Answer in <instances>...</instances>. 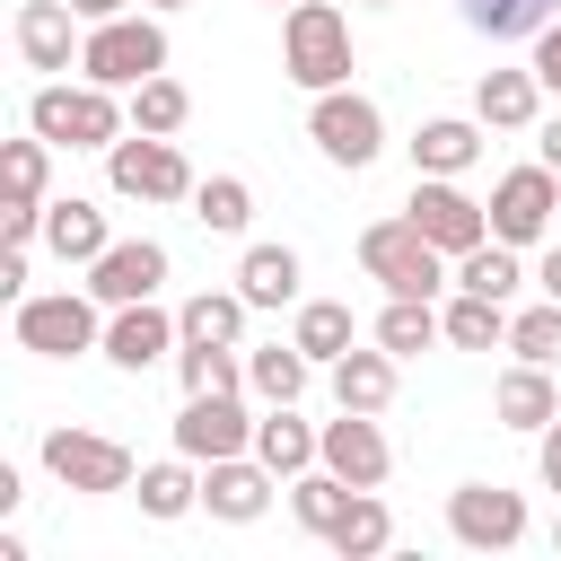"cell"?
I'll return each mask as SVG.
<instances>
[{
  "label": "cell",
  "mask_w": 561,
  "mask_h": 561,
  "mask_svg": "<svg viewBox=\"0 0 561 561\" xmlns=\"http://www.w3.org/2000/svg\"><path fill=\"white\" fill-rule=\"evenodd\" d=\"M0 298H26V245L0 254Z\"/></svg>",
  "instance_id": "42"
},
{
  "label": "cell",
  "mask_w": 561,
  "mask_h": 561,
  "mask_svg": "<svg viewBox=\"0 0 561 561\" xmlns=\"http://www.w3.org/2000/svg\"><path fill=\"white\" fill-rule=\"evenodd\" d=\"M447 535H456L465 552H508V543H526V491H508V482H456V491H447Z\"/></svg>",
  "instance_id": "11"
},
{
  "label": "cell",
  "mask_w": 561,
  "mask_h": 561,
  "mask_svg": "<svg viewBox=\"0 0 561 561\" xmlns=\"http://www.w3.org/2000/svg\"><path fill=\"white\" fill-rule=\"evenodd\" d=\"M552 412H561V394H552V368H543V359L500 368V386H491V421H500V430H526V438H535Z\"/></svg>",
  "instance_id": "21"
},
{
  "label": "cell",
  "mask_w": 561,
  "mask_h": 561,
  "mask_svg": "<svg viewBox=\"0 0 561 561\" xmlns=\"http://www.w3.org/2000/svg\"><path fill=\"white\" fill-rule=\"evenodd\" d=\"M184 394H245V351L237 342H175Z\"/></svg>",
  "instance_id": "29"
},
{
  "label": "cell",
  "mask_w": 561,
  "mask_h": 561,
  "mask_svg": "<svg viewBox=\"0 0 561 561\" xmlns=\"http://www.w3.org/2000/svg\"><path fill=\"white\" fill-rule=\"evenodd\" d=\"M280 70L307 88V96H324V88H351V18L333 9V0H289L280 9Z\"/></svg>",
  "instance_id": "2"
},
{
  "label": "cell",
  "mask_w": 561,
  "mask_h": 561,
  "mask_svg": "<svg viewBox=\"0 0 561 561\" xmlns=\"http://www.w3.org/2000/svg\"><path fill=\"white\" fill-rule=\"evenodd\" d=\"M193 219H202L210 237H245V219H254V184H245V175H202V184H193Z\"/></svg>",
  "instance_id": "36"
},
{
  "label": "cell",
  "mask_w": 561,
  "mask_h": 561,
  "mask_svg": "<svg viewBox=\"0 0 561 561\" xmlns=\"http://www.w3.org/2000/svg\"><path fill=\"white\" fill-rule=\"evenodd\" d=\"M403 219H412L447 263H456V254H473V245L491 237V202H473V193H465V175H412Z\"/></svg>",
  "instance_id": "9"
},
{
  "label": "cell",
  "mask_w": 561,
  "mask_h": 561,
  "mask_svg": "<svg viewBox=\"0 0 561 561\" xmlns=\"http://www.w3.org/2000/svg\"><path fill=\"white\" fill-rule=\"evenodd\" d=\"M324 543H333L342 561H377V552L394 543V508H386L377 491H351V508H342V526H333Z\"/></svg>",
  "instance_id": "34"
},
{
  "label": "cell",
  "mask_w": 561,
  "mask_h": 561,
  "mask_svg": "<svg viewBox=\"0 0 561 561\" xmlns=\"http://www.w3.org/2000/svg\"><path fill=\"white\" fill-rule=\"evenodd\" d=\"M535 289H543V298H561V237L535 254Z\"/></svg>",
  "instance_id": "44"
},
{
  "label": "cell",
  "mask_w": 561,
  "mask_h": 561,
  "mask_svg": "<svg viewBox=\"0 0 561 561\" xmlns=\"http://www.w3.org/2000/svg\"><path fill=\"white\" fill-rule=\"evenodd\" d=\"M508 351L517 359H561V298H535V307H508Z\"/></svg>",
  "instance_id": "39"
},
{
  "label": "cell",
  "mask_w": 561,
  "mask_h": 561,
  "mask_svg": "<svg viewBox=\"0 0 561 561\" xmlns=\"http://www.w3.org/2000/svg\"><path fill=\"white\" fill-rule=\"evenodd\" d=\"M359 272L386 280V298H438V289H456V263L412 219H368L359 228Z\"/></svg>",
  "instance_id": "4"
},
{
  "label": "cell",
  "mask_w": 561,
  "mask_h": 561,
  "mask_svg": "<svg viewBox=\"0 0 561 561\" xmlns=\"http://www.w3.org/2000/svg\"><path fill=\"white\" fill-rule=\"evenodd\" d=\"M289 342H298L316 368H333V359L359 342V324H351V307H342V298H298V324H289Z\"/></svg>",
  "instance_id": "28"
},
{
  "label": "cell",
  "mask_w": 561,
  "mask_h": 561,
  "mask_svg": "<svg viewBox=\"0 0 561 561\" xmlns=\"http://www.w3.org/2000/svg\"><path fill=\"white\" fill-rule=\"evenodd\" d=\"M44 473L61 491H79V500H105V491H131L140 482L131 447L105 438V430H44Z\"/></svg>",
  "instance_id": "6"
},
{
  "label": "cell",
  "mask_w": 561,
  "mask_h": 561,
  "mask_svg": "<svg viewBox=\"0 0 561 561\" xmlns=\"http://www.w3.org/2000/svg\"><path fill=\"white\" fill-rule=\"evenodd\" d=\"M482 158V114H430L412 131V175H465Z\"/></svg>",
  "instance_id": "22"
},
{
  "label": "cell",
  "mask_w": 561,
  "mask_h": 561,
  "mask_svg": "<svg viewBox=\"0 0 561 561\" xmlns=\"http://www.w3.org/2000/svg\"><path fill=\"white\" fill-rule=\"evenodd\" d=\"M456 9H465V26L491 35V44H500V35H543V26L561 18V0H456Z\"/></svg>",
  "instance_id": "37"
},
{
  "label": "cell",
  "mask_w": 561,
  "mask_h": 561,
  "mask_svg": "<svg viewBox=\"0 0 561 561\" xmlns=\"http://www.w3.org/2000/svg\"><path fill=\"white\" fill-rule=\"evenodd\" d=\"M26 131H44L53 149H114L123 131H131V96H114V88H96V79H44L35 96H26Z\"/></svg>",
  "instance_id": "1"
},
{
  "label": "cell",
  "mask_w": 561,
  "mask_h": 561,
  "mask_svg": "<svg viewBox=\"0 0 561 561\" xmlns=\"http://www.w3.org/2000/svg\"><path fill=\"white\" fill-rule=\"evenodd\" d=\"M307 140L333 158V167H377V149H386V114H377V96H359V88H324V96H307Z\"/></svg>",
  "instance_id": "7"
},
{
  "label": "cell",
  "mask_w": 561,
  "mask_h": 561,
  "mask_svg": "<svg viewBox=\"0 0 561 561\" xmlns=\"http://www.w3.org/2000/svg\"><path fill=\"white\" fill-rule=\"evenodd\" d=\"M105 184L123 202H193V167H184V149L167 131H123L105 149Z\"/></svg>",
  "instance_id": "8"
},
{
  "label": "cell",
  "mask_w": 561,
  "mask_h": 561,
  "mask_svg": "<svg viewBox=\"0 0 561 561\" xmlns=\"http://www.w3.org/2000/svg\"><path fill=\"white\" fill-rule=\"evenodd\" d=\"M254 456L280 482H298L307 465H324V421H298V403H263L254 412Z\"/></svg>",
  "instance_id": "18"
},
{
  "label": "cell",
  "mask_w": 561,
  "mask_h": 561,
  "mask_svg": "<svg viewBox=\"0 0 561 561\" xmlns=\"http://www.w3.org/2000/svg\"><path fill=\"white\" fill-rule=\"evenodd\" d=\"M184 114H193L184 79H167V70H158V79H140V88H131V131H167V140H175V131H184Z\"/></svg>",
  "instance_id": "38"
},
{
  "label": "cell",
  "mask_w": 561,
  "mask_h": 561,
  "mask_svg": "<svg viewBox=\"0 0 561 561\" xmlns=\"http://www.w3.org/2000/svg\"><path fill=\"white\" fill-rule=\"evenodd\" d=\"M552 219H561V175L535 158V167H508L491 184V237L500 245H552Z\"/></svg>",
  "instance_id": "10"
},
{
  "label": "cell",
  "mask_w": 561,
  "mask_h": 561,
  "mask_svg": "<svg viewBox=\"0 0 561 561\" xmlns=\"http://www.w3.org/2000/svg\"><path fill=\"white\" fill-rule=\"evenodd\" d=\"M245 289H193L184 307H175V324H184V342H237L245 351Z\"/></svg>",
  "instance_id": "27"
},
{
  "label": "cell",
  "mask_w": 561,
  "mask_h": 561,
  "mask_svg": "<svg viewBox=\"0 0 561 561\" xmlns=\"http://www.w3.org/2000/svg\"><path fill=\"white\" fill-rule=\"evenodd\" d=\"M263 9H289V0H263Z\"/></svg>",
  "instance_id": "49"
},
{
  "label": "cell",
  "mask_w": 561,
  "mask_h": 561,
  "mask_svg": "<svg viewBox=\"0 0 561 561\" xmlns=\"http://www.w3.org/2000/svg\"><path fill=\"white\" fill-rule=\"evenodd\" d=\"M342 508H351V482H342L333 465H307V473L289 482V517H298V526H307L316 543H324V535L342 526Z\"/></svg>",
  "instance_id": "33"
},
{
  "label": "cell",
  "mask_w": 561,
  "mask_h": 561,
  "mask_svg": "<svg viewBox=\"0 0 561 561\" xmlns=\"http://www.w3.org/2000/svg\"><path fill=\"white\" fill-rule=\"evenodd\" d=\"M526 61H535V79H543V96H561V18H552V26L535 35V53H526Z\"/></svg>",
  "instance_id": "40"
},
{
  "label": "cell",
  "mask_w": 561,
  "mask_h": 561,
  "mask_svg": "<svg viewBox=\"0 0 561 561\" xmlns=\"http://www.w3.org/2000/svg\"><path fill=\"white\" fill-rule=\"evenodd\" d=\"M44 184H53V140H44V131L9 140V149H0V193H9L0 210H44V202H53Z\"/></svg>",
  "instance_id": "25"
},
{
  "label": "cell",
  "mask_w": 561,
  "mask_h": 561,
  "mask_svg": "<svg viewBox=\"0 0 561 561\" xmlns=\"http://www.w3.org/2000/svg\"><path fill=\"white\" fill-rule=\"evenodd\" d=\"M552 552H561V517H552Z\"/></svg>",
  "instance_id": "47"
},
{
  "label": "cell",
  "mask_w": 561,
  "mask_h": 561,
  "mask_svg": "<svg viewBox=\"0 0 561 561\" xmlns=\"http://www.w3.org/2000/svg\"><path fill=\"white\" fill-rule=\"evenodd\" d=\"M88 289H96L105 307L158 298V289H167V245H158V237H114V245L88 263Z\"/></svg>",
  "instance_id": "16"
},
{
  "label": "cell",
  "mask_w": 561,
  "mask_h": 561,
  "mask_svg": "<svg viewBox=\"0 0 561 561\" xmlns=\"http://www.w3.org/2000/svg\"><path fill=\"white\" fill-rule=\"evenodd\" d=\"M438 324H447V342H456V351H508V307H500V298L456 289V298L438 307Z\"/></svg>",
  "instance_id": "32"
},
{
  "label": "cell",
  "mask_w": 561,
  "mask_h": 561,
  "mask_svg": "<svg viewBox=\"0 0 561 561\" xmlns=\"http://www.w3.org/2000/svg\"><path fill=\"white\" fill-rule=\"evenodd\" d=\"M140 9H158V18H167V9H193V0H140Z\"/></svg>",
  "instance_id": "46"
},
{
  "label": "cell",
  "mask_w": 561,
  "mask_h": 561,
  "mask_svg": "<svg viewBox=\"0 0 561 561\" xmlns=\"http://www.w3.org/2000/svg\"><path fill=\"white\" fill-rule=\"evenodd\" d=\"M175 447H184L193 465H210V456H245V447H254V412H245L237 394H184V412H175Z\"/></svg>",
  "instance_id": "14"
},
{
  "label": "cell",
  "mask_w": 561,
  "mask_h": 561,
  "mask_svg": "<svg viewBox=\"0 0 561 561\" xmlns=\"http://www.w3.org/2000/svg\"><path fill=\"white\" fill-rule=\"evenodd\" d=\"M175 342H184V324H175L158 298L105 307V359H114V368H131V377H149L158 359H175Z\"/></svg>",
  "instance_id": "12"
},
{
  "label": "cell",
  "mask_w": 561,
  "mask_h": 561,
  "mask_svg": "<svg viewBox=\"0 0 561 561\" xmlns=\"http://www.w3.org/2000/svg\"><path fill=\"white\" fill-rule=\"evenodd\" d=\"M18 351H35V359L105 351V298L88 280L79 289H44V298H18Z\"/></svg>",
  "instance_id": "5"
},
{
  "label": "cell",
  "mask_w": 561,
  "mask_h": 561,
  "mask_svg": "<svg viewBox=\"0 0 561 561\" xmlns=\"http://www.w3.org/2000/svg\"><path fill=\"white\" fill-rule=\"evenodd\" d=\"M324 465H333L351 491H377V482L394 473V447H386L377 412H342V403H333V421H324Z\"/></svg>",
  "instance_id": "17"
},
{
  "label": "cell",
  "mask_w": 561,
  "mask_h": 561,
  "mask_svg": "<svg viewBox=\"0 0 561 561\" xmlns=\"http://www.w3.org/2000/svg\"><path fill=\"white\" fill-rule=\"evenodd\" d=\"M517 254H526V245H500V237H482L473 254H456V289H473V298H500V307H508V298L535 280Z\"/></svg>",
  "instance_id": "26"
},
{
  "label": "cell",
  "mask_w": 561,
  "mask_h": 561,
  "mask_svg": "<svg viewBox=\"0 0 561 561\" xmlns=\"http://www.w3.org/2000/svg\"><path fill=\"white\" fill-rule=\"evenodd\" d=\"M535 158L561 175V114H543V123H535Z\"/></svg>",
  "instance_id": "43"
},
{
  "label": "cell",
  "mask_w": 561,
  "mask_h": 561,
  "mask_svg": "<svg viewBox=\"0 0 561 561\" xmlns=\"http://www.w3.org/2000/svg\"><path fill=\"white\" fill-rule=\"evenodd\" d=\"M158 70H167V26H158V9L96 18L88 44H79V79H96V88H114V96H131V88L158 79Z\"/></svg>",
  "instance_id": "3"
},
{
  "label": "cell",
  "mask_w": 561,
  "mask_h": 561,
  "mask_svg": "<svg viewBox=\"0 0 561 561\" xmlns=\"http://www.w3.org/2000/svg\"><path fill=\"white\" fill-rule=\"evenodd\" d=\"M298 280H307L298 245H245V254H237V289H245V307H298Z\"/></svg>",
  "instance_id": "24"
},
{
  "label": "cell",
  "mask_w": 561,
  "mask_h": 561,
  "mask_svg": "<svg viewBox=\"0 0 561 561\" xmlns=\"http://www.w3.org/2000/svg\"><path fill=\"white\" fill-rule=\"evenodd\" d=\"M272 491H280V473L245 447V456H210L202 465V508L219 517V526H254L263 508H272Z\"/></svg>",
  "instance_id": "13"
},
{
  "label": "cell",
  "mask_w": 561,
  "mask_h": 561,
  "mask_svg": "<svg viewBox=\"0 0 561 561\" xmlns=\"http://www.w3.org/2000/svg\"><path fill=\"white\" fill-rule=\"evenodd\" d=\"M377 342H386L394 359H421L430 342H447V324H438V298H386V316H377Z\"/></svg>",
  "instance_id": "35"
},
{
  "label": "cell",
  "mask_w": 561,
  "mask_h": 561,
  "mask_svg": "<svg viewBox=\"0 0 561 561\" xmlns=\"http://www.w3.org/2000/svg\"><path fill=\"white\" fill-rule=\"evenodd\" d=\"M44 245L61 254V263H96L105 245H114V228H105V210L88 202V193H61V202H44Z\"/></svg>",
  "instance_id": "23"
},
{
  "label": "cell",
  "mask_w": 561,
  "mask_h": 561,
  "mask_svg": "<svg viewBox=\"0 0 561 561\" xmlns=\"http://www.w3.org/2000/svg\"><path fill=\"white\" fill-rule=\"evenodd\" d=\"M394 368H403V359H394L386 342H368V351L351 342L324 377H333V403H342V412H386V403H394Z\"/></svg>",
  "instance_id": "20"
},
{
  "label": "cell",
  "mask_w": 561,
  "mask_h": 561,
  "mask_svg": "<svg viewBox=\"0 0 561 561\" xmlns=\"http://www.w3.org/2000/svg\"><path fill=\"white\" fill-rule=\"evenodd\" d=\"M88 18L70 9V0H18V61L26 70H44V79H61V70H79V35Z\"/></svg>",
  "instance_id": "15"
},
{
  "label": "cell",
  "mask_w": 561,
  "mask_h": 561,
  "mask_svg": "<svg viewBox=\"0 0 561 561\" xmlns=\"http://www.w3.org/2000/svg\"><path fill=\"white\" fill-rule=\"evenodd\" d=\"M368 9H394V0H368Z\"/></svg>",
  "instance_id": "48"
},
{
  "label": "cell",
  "mask_w": 561,
  "mask_h": 561,
  "mask_svg": "<svg viewBox=\"0 0 561 561\" xmlns=\"http://www.w3.org/2000/svg\"><path fill=\"white\" fill-rule=\"evenodd\" d=\"M473 114H482V131H535V123H543V79H535V61H526V70H482V79H473Z\"/></svg>",
  "instance_id": "19"
},
{
  "label": "cell",
  "mask_w": 561,
  "mask_h": 561,
  "mask_svg": "<svg viewBox=\"0 0 561 561\" xmlns=\"http://www.w3.org/2000/svg\"><path fill=\"white\" fill-rule=\"evenodd\" d=\"M535 473H543V491H561V412L535 430Z\"/></svg>",
  "instance_id": "41"
},
{
  "label": "cell",
  "mask_w": 561,
  "mask_h": 561,
  "mask_svg": "<svg viewBox=\"0 0 561 561\" xmlns=\"http://www.w3.org/2000/svg\"><path fill=\"white\" fill-rule=\"evenodd\" d=\"M131 491H140V508H149V517L167 526V517H184V508H202V465H193V456L175 447L167 465H140V482H131Z\"/></svg>",
  "instance_id": "31"
},
{
  "label": "cell",
  "mask_w": 561,
  "mask_h": 561,
  "mask_svg": "<svg viewBox=\"0 0 561 561\" xmlns=\"http://www.w3.org/2000/svg\"><path fill=\"white\" fill-rule=\"evenodd\" d=\"M307 368H316V359H307L298 342H263V351H245V394H254V403H298V394H307Z\"/></svg>",
  "instance_id": "30"
},
{
  "label": "cell",
  "mask_w": 561,
  "mask_h": 561,
  "mask_svg": "<svg viewBox=\"0 0 561 561\" xmlns=\"http://www.w3.org/2000/svg\"><path fill=\"white\" fill-rule=\"evenodd\" d=\"M70 9H79V18H88V26H96V18H123V9H131V0H70Z\"/></svg>",
  "instance_id": "45"
}]
</instances>
